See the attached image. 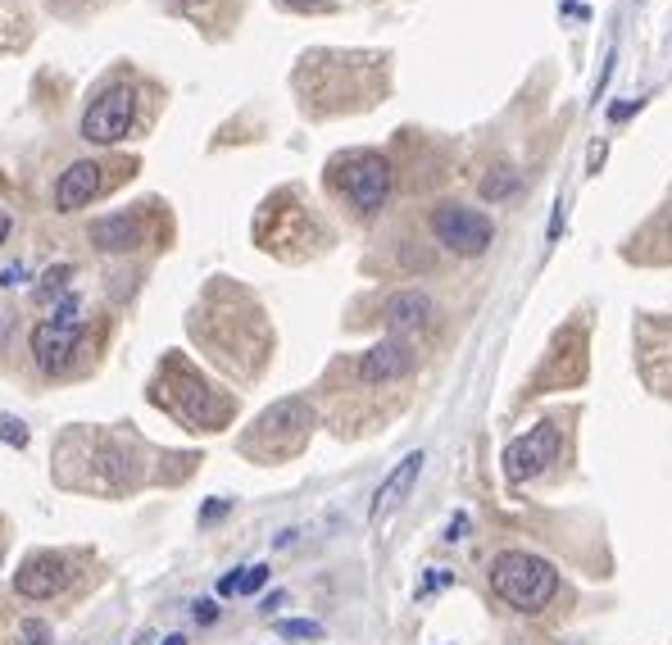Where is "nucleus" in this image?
Here are the masks:
<instances>
[{
	"instance_id": "nucleus-1",
	"label": "nucleus",
	"mask_w": 672,
	"mask_h": 645,
	"mask_svg": "<svg viewBox=\"0 0 672 645\" xmlns=\"http://www.w3.org/2000/svg\"><path fill=\"white\" fill-rule=\"evenodd\" d=\"M491 591L518 614H536L554 600L559 591V573L550 559L527 555V550H504L491 564Z\"/></svg>"
},
{
	"instance_id": "nucleus-2",
	"label": "nucleus",
	"mask_w": 672,
	"mask_h": 645,
	"mask_svg": "<svg viewBox=\"0 0 672 645\" xmlns=\"http://www.w3.org/2000/svg\"><path fill=\"white\" fill-rule=\"evenodd\" d=\"M78 337H82V309L73 296H64L60 305H55V314H50L46 323H37V332H32V355H37V364L46 368V373H64V368L73 364Z\"/></svg>"
},
{
	"instance_id": "nucleus-3",
	"label": "nucleus",
	"mask_w": 672,
	"mask_h": 645,
	"mask_svg": "<svg viewBox=\"0 0 672 645\" xmlns=\"http://www.w3.org/2000/svg\"><path fill=\"white\" fill-rule=\"evenodd\" d=\"M432 237L441 241L445 250H455V255H482L486 246H491L495 228L491 219H486L482 209H468V205H455V200H445V205L432 209Z\"/></svg>"
},
{
	"instance_id": "nucleus-4",
	"label": "nucleus",
	"mask_w": 672,
	"mask_h": 645,
	"mask_svg": "<svg viewBox=\"0 0 672 645\" xmlns=\"http://www.w3.org/2000/svg\"><path fill=\"white\" fill-rule=\"evenodd\" d=\"M341 191H346V200L355 209L373 214V209H382L386 196H391V164H386L377 150H359V155H350L346 164H341Z\"/></svg>"
},
{
	"instance_id": "nucleus-5",
	"label": "nucleus",
	"mask_w": 672,
	"mask_h": 645,
	"mask_svg": "<svg viewBox=\"0 0 672 645\" xmlns=\"http://www.w3.org/2000/svg\"><path fill=\"white\" fill-rule=\"evenodd\" d=\"M554 459H559V427L536 423V427H527L523 437H514L504 446V477L509 482H532Z\"/></svg>"
},
{
	"instance_id": "nucleus-6",
	"label": "nucleus",
	"mask_w": 672,
	"mask_h": 645,
	"mask_svg": "<svg viewBox=\"0 0 672 645\" xmlns=\"http://www.w3.org/2000/svg\"><path fill=\"white\" fill-rule=\"evenodd\" d=\"M132 114H137V96H132L128 87L100 91L87 105V114H82V137L96 141V146H114V141L128 137Z\"/></svg>"
},
{
	"instance_id": "nucleus-7",
	"label": "nucleus",
	"mask_w": 672,
	"mask_h": 645,
	"mask_svg": "<svg viewBox=\"0 0 672 645\" xmlns=\"http://www.w3.org/2000/svg\"><path fill=\"white\" fill-rule=\"evenodd\" d=\"M64 586H69V568H64L60 555H32L14 573V591L23 600H50V596H60Z\"/></svg>"
},
{
	"instance_id": "nucleus-8",
	"label": "nucleus",
	"mask_w": 672,
	"mask_h": 645,
	"mask_svg": "<svg viewBox=\"0 0 672 645\" xmlns=\"http://www.w3.org/2000/svg\"><path fill=\"white\" fill-rule=\"evenodd\" d=\"M409 368H414V350H409V341L386 337V341H377L364 359H359V382H368V387H377V382H396V378H405Z\"/></svg>"
},
{
	"instance_id": "nucleus-9",
	"label": "nucleus",
	"mask_w": 672,
	"mask_h": 645,
	"mask_svg": "<svg viewBox=\"0 0 672 645\" xmlns=\"http://www.w3.org/2000/svg\"><path fill=\"white\" fill-rule=\"evenodd\" d=\"M309 427H314V409H309V400H300V396L277 400L273 409L259 414V437H287V446H296Z\"/></svg>"
},
{
	"instance_id": "nucleus-10",
	"label": "nucleus",
	"mask_w": 672,
	"mask_h": 645,
	"mask_svg": "<svg viewBox=\"0 0 672 645\" xmlns=\"http://www.w3.org/2000/svg\"><path fill=\"white\" fill-rule=\"evenodd\" d=\"M91 246L105 250V255H128V250L141 246V219L137 214H109V219H96L87 228Z\"/></svg>"
},
{
	"instance_id": "nucleus-11",
	"label": "nucleus",
	"mask_w": 672,
	"mask_h": 645,
	"mask_svg": "<svg viewBox=\"0 0 672 645\" xmlns=\"http://www.w3.org/2000/svg\"><path fill=\"white\" fill-rule=\"evenodd\" d=\"M418 473H423V450L405 455L396 468H391V473H386V482L377 487V496H373V523H382V518L409 496V487L418 482Z\"/></svg>"
},
{
	"instance_id": "nucleus-12",
	"label": "nucleus",
	"mask_w": 672,
	"mask_h": 645,
	"mask_svg": "<svg viewBox=\"0 0 672 645\" xmlns=\"http://www.w3.org/2000/svg\"><path fill=\"white\" fill-rule=\"evenodd\" d=\"M96 191H100V164L78 159V164H69V169L60 173V182H55V205H60L64 214H73V209H82Z\"/></svg>"
},
{
	"instance_id": "nucleus-13",
	"label": "nucleus",
	"mask_w": 672,
	"mask_h": 645,
	"mask_svg": "<svg viewBox=\"0 0 672 645\" xmlns=\"http://www.w3.org/2000/svg\"><path fill=\"white\" fill-rule=\"evenodd\" d=\"M382 318L396 337L400 332H418V328L432 323V296H427V291H396V296L386 300Z\"/></svg>"
},
{
	"instance_id": "nucleus-14",
	"label": "nucleus",
	"mask_w": 672,
	"mask_h": 645,
	"mask_svg": "<svg viewBox=\"0 0 672 645\" xmlns=\"http://www.w3.org/2000/svg\"><path fill=\"white\" fill-rule=\"evenodd\" d=\"M69 282H73V264H50L46 273H41L37 296L41 300H64L69 296Z\"/></svg>"
},
{
	"instance_id": "nucleus-15",
	"label": "nucleus",
	"mask_w": 672,
	"mask_h": 645,
	"mask_svg": "<svg viewBox=\"0 0 672 645\" xmlns=\"http://www.w3.org/2000/svg\"><path fill=\"white\" fill-rule=\"evenodd\" d=\"M273 632L287 641H323V623H314V618H277Z\"/></svg>"
},
{
	"instance_id": "nucleus-16",
	"label": "nucleus",
	"mask_w": 672,
	"mask_h": 645,
	"mask_svg": "<svg viewBox=\"0 0 672 645\" xmlns=\"http://www.w3.org/2000/svg\"><path fill=\"white\" fill-rule=\"evenodd\" d=\"M514 187H518V173L514 169H495L491 178H482V200H504Z\"/></svg>"
},
{
	"instance_id": "nucleus-17",
	"label": "nucleus",
	"mask_w": 672,
	"mask_h": 645,
	"mask_svg": "<svg viewBox=\"0 0 672 645\" xmlns=\"http://www.w3.org/2000/svg\"><path fill=\"white\" fill-rule=\"evenodd\" d=\"M268 582V568L255 564V568H237V596H255L259 586Z\"/></svg>"
},
{
	"instance_id": "nucleus-18",
	"label": "nucleus",
	"mask_w": 672,
	"mask_h": 645,
	"mask_svg": "<svg viewBox=\"0 0 672 645\" xmlns=\"http://www.w3.org/2000/svg\"><path fill=\"white\" fill-rule=\"evenodd\" d=\"M0 437L10 441L14 450H23V446H28V427H23L19 418H10V414H5V418H0Z\"/></svg>"
},
{
	"instance_id": "nucleus-19",
	"label": "nucleus",
	"mask_w": 672,
	"mask_h": 645,
	"mask_svg": "<svg viewBox=\"0 0 672 645\" xmlns=\"http://www.w3.org/2000/svg\"><path fill=\"white\" fill-rule=\"evenodd\" d=\"M232 509V500H209L205 509H200V523H214V518H223Z\"/></svg>"
},
{
	"instance_id": "nucleus-20",
	"label": "nucleus",
	"mask_w": 672,
	"mask_h": 645,
	"mask_svg": "<svg viewBox=\"0 0 672 645\" xmlns=\"http://www.w3.org/2000/svg\"><path fill=\"white\" fill-rule=\"evenodd\" d=\"M23 632H28V645H50V627L46 623H23Z\"/></svg>"
},
{
	"instance_id": "nucleus-21",
	"label": "nucleus",
	"mask_w": 672,
	"mask_h": 645,
	"mask_svg": "<svg viewBox=\"0 0 672 645\" xmlns=\"http://www.w3.org/2000/svg\"><path fill=\"white\" fill-rule=\"evenodd\" d=\"M196 618H200V623H214V618H218V605H214V600H200V605H196Z\"/></svg>"
},
{
	"instance_id": "nucleus-22",
	"label": "nucleus",
	"mask_w": 672,
	"mask_h": 645,
	"mask_svg": "<svg viewBox=\"0 0 672 645\" xmlns=\"http://www.w3.org/2000/svg\"><path fill=\"white\" fill-rule=\"evenodd\" d=\"M464 532H468V518H455V523H450V532H445V541H459Z\"/></svg>"
},
{
	"instance_id": "nucleus-23",
	"label": "nucleus",
	"mask_w": 672,
	"mask_h": 645,
	"mask_svg": "<svg viewBox=\"0 0 672 645\" xmlns=\"http://www.w3.org/2000/svg\"><path fill=\"white\" fill-rule=\"evenodd\" d=\"M218 596H237V573H228L223 582H218Z\"/></svg>"
},
{
	"instance_id": "nucleus-24",
	"label": "nucleus",
	"mask_w": 672,
	"mask_h": 645,
	"mask_svg": "<svg viewBox=\"0 0 672 645\" xmlns=\"http://www.w3.org/2000/svg\"><path fill=\"white\" fill-rule=\"evenodd\" d=\"M10 237V214H5V209H0V241Z\"/></svg>"
},
{
	"instance_id": "nucleus-25",
	"label": "nucleus",
	"mask_w": 672,
	"mask_h": 645,
	"mask_svg": "<svg viewBox=\"0 0 672 645\" xmlns=\"http://www.w3.org/2000/svg\"><path fill=\"white\" fill-rule=\"evenodd\" d=\"M287 5H296V10H309V5H318V0H287Z\"/></svg>"
},
{
	"instance_id": "nucleus-26",
	"label": "nucleus",
	"mask_w": 672,
	"mask_h": 645,
	"mask_svg": "<svg viewBox=\"0 0 672 645\" xmlns=\"http://www.w3.org/2000/svg\"><path fill=\"white\" fill-rule=\"evenodd\" d=\"M164 645H187V636H164Z\"/></svg>"
}]
</instances>
